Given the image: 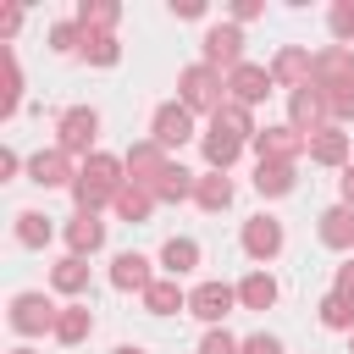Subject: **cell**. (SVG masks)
I'll return each mask as SVG.
<instances>
[{
	"label": "cell",
	"mask_w": 354,
	"mask_h": 354,
	"mask_svg": "<svg viewBox=\"0 0 354 354\" xmlns=\"http://www.w3.org/2000/svg\"><path fill=\"white\" fill-rule=\"evenodd\" d=\"M127 188V166L116 160V155H105V149H94L83 166H77V183H72V199H77V210H88V216H100L105 205H116V194Z\"/></svg>",
	"instance_id": "cell-1"
},
{
	"label": "cell",
	"mask_w": 354,
	"mask_h": 354,
	"mask_svg": "<svg viewBox=\"0 0 354 354\" xmlns=\"http://www.w3.org/2000/svg\"><path fill=\"white\" fill-rule=\"evenodd\" d=\"M177 88H183V105H188V111L216 116V111L227 105V77H221L216 66H205V61L183 66V72H177Z\"/></svg>",
	"instance_id": "cell-2"
},
{
	"label": "cell",
	"mask_w": 354,
	"mask_h": 354,
	"mask_svg": "<svg viewBox=\"0 0 354 354\" xmlns=\"http://www.w3.org/2000/svg\"><path fill=\"white\" fill-rule=\"evenodd\" d=\"M55 149H66V155H94V138H100V111L94 105H72V111H61V122H55Z\"/></svg>",
	"instance_id": "cell-3"
},
{
	"label": "cell",
	"mask_w": 354,
	"mask_h": 354,
	"mask_svg": "<svg viewBox=\"0 0 354 354\" xmlns=\"http://www.w3.org/2000/svg\"><path fill=\"white\" fill-rule=\"evenodd\" d=\"M149 138L171 155V149H183L188 138H194V111L183 105V100H166V105H155V116H149Z\"/></svg>",
	"instance_id": "cell-4"
},
{
	"label": "cell",
	"mask_w": 354,
	"mask_h": 354,
	"mask_svg": "<svg viewBox=\"0 0 354 354\" xmlns=\"http://www.w3.org/2000/svg\"><path fill=\"white\" fill-rule=\"evenodd\" d=\"M199 50H205V66H243V33H238V22H216V28H205V39H199Z\"/></svg>",
	"instance_id": "cell-5"
},
{
	"label": "cell",
	"mask_w": 354,
	"mask_h": 354,
	"mask_svg": "<svg viewBox=\"0 0 354 354\" xmlns=\"http://www.w3.org/2000/svg\"><path fill=\"white\" fill-rule=\"evenodd\" d=\"M55 315H61V304H50L44 293H17V299H11V326H17L22 337L55 332Z\"/></svg>",
	"instance_id": "cell-6"
},
{
	"label": "cell",
	"mask_w": 354,
	"mask_h": 354,
	"mask_svg": "<svg viewBox=\"0 0 354 354\" xmlns=\"http://www.w3.org/2000/svg\"><path fill=\"white\" fill-rule=\"evenodd\" d=\"M232 304H238V288H227V282H199L188 293V315H199L205 326H221L232 315Z\"/></svg>",
	"instance_id": "cell-7"
},
{
	"label": "cell",
	"mask_w": 354,
	"mask_h": 354,
	"mask_svg": "<svg viewBox=\"0 0 354 354\" xmlns=\"http://www.w3.org/2000/svg\"><path fill=\"white\" fill-rule=\"evenodd\" d=\"M122 166H127V183H138V188H155V177H160L171 160H166V149H160L155 138H138V144H127Z\"/></svg>",
	"instance_id": "cell-8"
},
{
	"label": "cell",
	"mask_w": 354,
	"mask_h": 354,
	"mask_svg": "<svg viewBox=\"0 0 354 354\" xmlns=\"http://www.w3.org/2000/svg\"><path fill=\"white\" fill-rule=\"evenodd\" d=\"M332 116H326V100H321V88L315 83H304V88H293L288 94V127H299L304 138L315 133V127H326Z\"/></svg>",
	"instance_id": "cell-9"
},
{
	"label": "cell",
	"mask_w": 354,
	"mask_h": 354,
	"mask_svg": "<svg viewBox=\"0 0 354 354\" xmlns=\"http://www.w3.org/2000/svg\"><path fill=\"white\" fill-rule=\"evenodd\" d=\"M304 149H310V138H304L299 127H288V122L254 133V155H260V160H299Z\"/></svg>",
	"instance_id": "cell-10"
},
{
	"label": "cell",
	"mask_w": 354,
	"mask_h": 354,
	"mask_svg": "<svg viewBox=\"0 0 354 354\" xmlns=\"http://www.w3.org/2000/svg\"><path fill=\"white\" fill-rule=\"evenodd\" d=\"M271 77L293 94V88H304V83L315 77V55H310L304 44H282V50H277V61H271Z\"/></svg>",
	"instance_id": "cell-11"
},
{
	"label": "cell",
	"mask_w": 354,
	"mask_h": 354,
	"mask_svg": "<svg viewBox=\"0 0 354 354\" xmlns=\"http://www.w3.org/2000/svg\"><path fill=\"white\" fill-rule=\"evenodd\" d=\"M271 88H277L271 66H254V61H243V66H232V72H227V94H232L238 105H254V100H266Z\"/></svg>",
	"instance_id": "cell-12"
},
{
	"label": "cell",
	"mask_w": 354,
	"mask_h": 354,
	"mask_svg": "<svg viewBox=\"0 0 354 354\" xmlns=\"http://www.w3.org/2000/svg\"><path fill=\"white\" fill-rule=\"evenodd\" d=\"M28 183H39V188H72V183H77L72 155H66V149H39V155L28 160Z\"/></svg>",
	"instance_id": "cell-13"
},
{
	"label": "cell",
	"mask_w": 354,
	"mask_h": 354,
	"mask_svg": "<svg viewBox=\"0 0 354 354\" xmlns=\"http://www.w3.org/2000/svg\"><path fill=\"white\" fill-rule=\"evenodd\" d=\"M243 254L249 260H277L282 254V221L277 216H249L243 221Z\"/></svg>",
	"instance_id": "cell-14"
},
{
	"label": "cell",
	"mask_w": 354,
	"mask_h": 354,
	"mask_svg": "<svg viewBox=\"0 0 354 354\" xmlns=\"http://www.w3.org/2000/svg\"><path fill=\"white\" fill-rule=\"evenodd\" d=\"M315 88H332V83H354V50L348 44H326L315 50Z\"/></svg>",
	"instance_id": "cell-15"
},
{
	"label": "cell",
	"mask_w": 354,
	"mask_h": 354,
	"mask_svg": "<svg viewBox=\"0 0 354 354\" xmlns=\"http://www.w3.org/2000/svg\"><path fill=\"white\" fill-rule=\"evenodd\" d=\"M199 149H205V160H210V171H227L238 155H243V138L238 133H227V127H205V138H199Z\"/></svg>",
	"instance_id": "cell-16"
},
{
	"label": "cell",
	"mask_w": 354,
	"mask_h": 354,
	"mask_svg": "<svg viewBox=\"0 0 354 354\" xmlns=\"http://www.w3.org/2000/svg\"><path fill=\"white\" fill-rule=\"evenodd\" d=\"M310 160H315V166H343V160H348V133H343L337 122L315 127V133H310Z\"/></svg>",
	"instance_id": "cell-17"
},
{
	"label": "cell",
	"mask_w": 354,
	"mask_h": 354,
	"mask_svg": "<svg viewBox=\"0 0 354 354\" xmlns=\"http://www.w3.org/2000/svg\"><path fill=\"white\" fill-rule=\"evenodd\" d=\"M293 183H299L293 160H254V194L282 199V194H293Z\"/></svg>",
	"instance_id": "cell-18"
},
{
	"label": "cell",
	"mask_w": 354,
	"mask_h": 354,
	"mask_svg": "<svg viewBox=\"0 0 354 354\" xmlns=\"http://www.w3.org/2000/svg\"><path fill=\"white\" fill-rule=\"evenodd\" d=\"M155 277H149V260L138 254V249H127V254H116L111 260V288H122V293H144Z\"/></svg>",
	"instance_id": "cell-19"
},
{
	"label": "cell",
	"mask_w": 354,
	"mask_h": 354,
	"mask_svg": "<svg viewBox=\"0 0 354 354\" xmlns=\"http://www.w3.org/2000/svg\"><path fill=\"white\" fill-rule=\"evenodd\" d=\"M88 332H94V310H88V304H61V315H55V332H50V337H55V343H66V348H77Z\"/></svg>",
	"instance_id": "cell-20"
},
{
	"label": "cell",
	"mask_w": 354,
	"mask_h": 354,
	"mask_svg": "<svg viewBox=\"0 0 354 354\" xmlns=\"http://www.w3.org/2000/svg\"><path fill=\"white\" fill-rule=\"evenodd\" d=\"M194 205L210 210V216H221V210L232 205V177H227V171H205V177L194 183Z\"/></svg>",
	"instance_id": "cell-21"
},
{
	"label": "cell",
	"mask_w": 354,
	"mask_h": 354,
	"mask_svg": "<svg viewBox=\"0 0 354 354\" xmlns=\"http://www.w3.org/2000/svg\"><path fill=\"white\" fill-rule=\"evenodd\" d=\"M66 243H72V254H83V260H88V254L105 243V221H100V216H88V210H77V216L66 221Z\"/></svg>",
	"instance_id": "cell-22"
},
{
	"label": "cell",
	"mask_w": 354,
	"mask_h": 354,
	"mask_svg": "<svg viewBox=\"0 0 354 354\" xmlns=\"http://www.w3.org/2000/svg\"><path fill=\"white\" fill-rule=\"evenodd\" d=\"M144 310L149 315H177V310H188V293L177 288V277H155L144 288Z\"/></svg>",
	"instance_id": "cell-23"
},
{
	"label": "cell",
	"mask_w": 354,
	"mask_h": 354,
	"mask_svg": "<svg viewBox=\"0 0 354 354\" xmlns=\"http://www.w3.org/2000/svg\"><path fill=\"white\" fill-rule=\"evenodd\" d=\"M194 183H199V177H194V171H183V166L171 160V166L155 177V188H149V194H155L160 205H183V199H194Z\"/></svg>",
	"instance_id": "cell-24"
},
{
	"label": "cell",
	"mask_w": 354,
	"mask_h": 354,
	"mask_svg": "<svg viewBox=\"0 0 354 354\" xmlns=\"http://www.w3.org/2000/svg\"><path fill=\"white\" fill-rule=\"evenodd\" d=\"M238 304H243V310H271V304H277V277H271V271H249V277L238 282Z\"/></svg>",
	"instance_id": "cell-25"
},
{
	"label": "cell",
	"mask_w": 354,
	"mask_h": 354,
	"mask_svg": "<svg viewBox=\"0 0 354 354\" xmlns=\"http://www.w3.org/2000/svg\"><path fill=\"white\" fill-rule=\"evenodd\" d=\"M321 243H326V249H348V243H354V210H348V205L321 210Z\"/></svg>",
	"instance_id": "cell-26"
},
{
	"label": "cell",
	"mask_w": 354,
	"mask_h": 354,
	"mask_svg": "<svg viewBox=\"0 0 354 354\" xmlns=\"http://www.w3.org/2000/svg\"><path fill=\"white\" fill-rule=\"evenodd\" d=\"M127 227H138V221H149V210H155V194L149 188H138V183H127L122 194H116V205H111Z\"/></svg>",
	"instance_id": "cell-27"
},
{
	"label": "cell",
	"mask_w": 354,
	"mask_h": 354,
	"mask_svg": "<svg viewBox=\"0 0 354 354\" xmlns=\"http://www.w3.org/2000/svg\"><path fill=\"white\" fill-rule=\"evenodd\" d=\"M160 266H166V277H188L199 266V243L194 238H166L160 243Z\"/></svg>",
	"instance_id": "cell-28"
},
{
	"label": "cell",
	"mask_w": 354,
	"mask_h": 354,
	"mask_svg": "<svg viewBox=\"0 0 354 354\" xmlns=\"http://www.w3.org/2000/svg\"><path fill=\"white\" fill-rule=\"evenodd\" d=\"M50 282H55V293H88V260H83V254L55 260V266H50Z\"/></svg>",
	"instance_id": "cell-29"
},
{
	"label": "cell",
	"mask_w": 354,
	"mask_h": 354,
	"mask_svg": "<svg viewBox=\"0 0 354 354\" xmlns=\"http://www.w3.org/2000/svg\"><path fill=\"white\" fill-rule=\"evenodd\" d=\"M116 17H122V6H111V0H83L77 6V28L83 33H111Z\"/></svg>",
	"instance_id": "cell-30"
},
{
	"label": "cell",
	"mask_w": 354,
	"mask_h": 354,
	"mask_svg": "<svg viewBox=\"0 0 354 354\" xmlns=\"http://www.w3.org/2000/svg\"><path fill=\"white\" fill-rule=\"evenodd\" d=\"M50 238H55L50 216H39V210H17V243H22V249H44Z\"/></svg>",
	"instance_id": "cell-31"
},
{
	"label": "cell",
	"mask_w": 354,
	"mask_h": 354,
	"mask_svg": "<svg viewBox=\"0 0 354 354\" xmlns=\"http://www.w3.org/2000/svg\"><path fill=\"white\" fill-rule=\"evenodd\" d=\"M210 122H216V127H227V133H238L243 144H254V133H260V127H254V116H249V105H238V100H227Z\"/></svg>",
	"instance_id": "cell-32"
},
{
	"label": "cell",
	"mask_w": 354,
	"mask_h": 354,
	"mask_svg": "<svg viewBox=\"0 0 354 354\" xmlns=\"http://www.w3.org/2000/svg\"><path fill=\"white\" fill-rule=\"evenodd\" d=\"M77 55L94 61V66H116L122 61V44H116V33H83V50Z\"/></svg>",
	"instance_id": "cell-33"
},
{
	"label": "cell",
	"mask_w": 354,
	"mask_h": 354,
	"mask_svg": "<svg viewBox=\"0 0 354 354\" xmlns=\"http://www.w3.org/2000/svg\"><path fill=\"white\" fill-rule=\"evenodd\" d=\"M315 310H321V326H332V332H354V304H348L343 293H326Z\"/></svg>",
	"instance_id": "cell-34"
},
{
	"label": "cell",
	"mask_w": 354,
	"mask_h": 354,
	"mask_svg": "<svg viewBox=\"0 0 354 354\" xmlns=\"http://www.w3.org/2000/svg\"><path fill=\"white\" fill-rule=\"evenodd\" d=\"M321 100H326L332 122H354V83H332V88H321Z\"/></svg>",
	"instance_id": "cell-35"
},
{
	"label": "cell",
	"mask_w": 354,
	"mask_h": 354,
	"mask_svg": "<svg viewBox=\"0 0 354 354\" xmlns=\"http://www.w3.org/2000/svg\"><path fill=\"white\" fill-rule=\"evenodd\" d=\"M17 100H22V66H17V55L6 50V94H0V116H17Z\"/></svg>",
	"instance_id": "cell-36"
},
{
	"label": "cell",
	"mask_w": 354,
	"mask_h": 354,
	"mask_svg": "<svg viewBox=\"0 0 354 354\" xmlns=\"http://www.w3.org/2000/svg\"><path fill=\"white\" fill-rule=\"evenodd\" d=\"M50 50H55V55H77V50H83V28H77V22H55V28H50Z\"/></svg>",
	"instance_id": "cell-37"
},
{
	"label": "cell",
	"mask_w": 354,
	"mask_h": 354,
	"mask_svg": "<svg viewBox=\"0 0 354 354\" xmlns=\"http://www.w3.org/2000/svg\"><path fill=\"white\" fill-rule=\"evenodd\" d=\"M238 348H243V343H238L227 326H210V332L199 337V354H238Z\"/></svg>",
	"instance_id": "cell-38"
},
{
	"label": "cell",
	"mask_w": 354,
	"mask_h": 354,
	"mask_svg": "<svg viewBox=\"0 0 354 354\" xmlns=\"http://www.w3.org/2000/svg\"><path fill=\"white\" fill-rule=\"evenodd\" d=\"M332 33H337V44H354V0L332 6Z\"/></svg>",
	"instance_id": "cell-39"
},
{
	"label": "cell",
	"mask_w": 354,
	"mask_h": 354,
	"mask_svg": "<svg viewBox=\"0 0 354 354\" xmlns=\"http://www.w3.org/2000/svg\"><path fill=\"white\" fill-rule=\"evenodd\" d=\"M238 354H282V343L271 337V332H254V337H243V348Z\"/></svg>",
	"instance_id": "cell-40"
},
{
	"label": "cell",
	"mask_w": 354,
	"mask_h": 354,
	"mask_svg": "<svg viewBox=\"0 0 354 354\" xmlns=\"http://www.w3.org/2000/svg\"><path fill=\"white\" fill-rule=\"evenodd\" d=\"M332 293H343V299L354 304V260H348V266H337V288H332Z\"/></svg>",
	"instance_id": "cell-41"
},
{
	"label": "cell",
	"mask_w": 354,
	"mask_h": 354,
	"mask_svg": "<svg viewBox=\"0 0 354 354\" xmlns=\"http://www.w3.org/2000/svg\"><path fill=\"white\" fill-rule=\"evenodd\" d=\"M260 11H266V6H260V0H238V6H232V22H254V17H260Z\"/></svg>",
	"instance_id": "cell-42"
},
{
	"label": "cell",
	"mask_w": 354,
	"mask_h": 354,
	"mask_svg": "<svg viewBox=\"0 0 354 354\" xmlns=\"http://www.w3.org/2000/svg\"><path fill=\"white\" fill-rule=\"evenodd\" d=\"M171 17H205V0H171Z\"/></svg>",
	"instance_id": "cell-43"
},
{
	"label": "cell",
	"mask_w": 354,
	"mask_h": 354,
	"mask_svg": "<svg viewBox=\"0 0 354 354\" xmlns=\"http://www.w3.org/2000/svg\"><path fill=\"white\" fill-rule=\"evenodd\" d=\"M17 28H22V11H17V6H6V11H0V33H6V39H11V33H17Z\"/></svg>",
	"instance_id": "cell-44"
},
{
	"label": "cell",
	"mask_w": 354,
	"mask_h": 354,
	"mask_svg": "<svg viewBox=\"0 0 354 354\" xmlns=\"http://www.w3.org/2000/svg\"><path fill=\"white\" fill-rule=\"evenodd\" d=\"M337 194H343V205L354 210V166H343V177H337Z\"/></svg>",
	"instance_id": "cell-45"
},
{
	"label": "cell",
	"mask_w": 354,
	"mask_h": 354,
	"mask_svg": "<svg viewBox=\"0 0 354 354\" xmlns=\"http://www.w3.org/2000/svg\"><path fill=\"white\" fill-rule=\"evenodd\" d=\"M17 166H22L17 149H0V177H17Z\"/></svg>",
	"instance_id": "cell-46"
},
{
	"label": "cell",
	"mask_w": 354,
	"mask_h": 354,
	"mask_svg": "<svg viewBox=\"0 0 354 354\" xmlns=\"http://www.w3.org/2000/svg\"><path fill=\"white\" fill-rule=\"evenodd\" d=\"M111 354H144V348H138V343H122V348H111Z\"/></svg>",
	"instance_id": "cell-47"
},
{
	"label": "cell",
	"mask_w": 354,
	"mask_h": 354,
	"mask_svg": "<svg viewBox=\"0 0 354 354\" xmlns=\"http://www.w3.org/2000/svg\"><path fill=\"white\" fill-rule=\"evenodd\" d=\"M348 354H354V332H348Z\"/></svg>",
	"instance_id": "cell-48"
},
{
	"label": "cell",
	"mask_w": 354,
	"mask_h": 354,
	"mask_svg": "<svg viewBox=\"0 0 354 354\" xmlns=\"http://www.w3.org/2000/svg\"><path fill=\"white\" fill-rule=\"evenodd\" d=\"M11 354H33V348H11Z\"/></svg>",
	"instance_id": "cell-49"
}]
</instances>
